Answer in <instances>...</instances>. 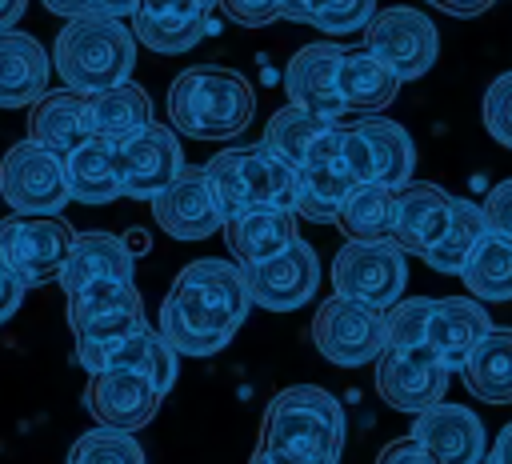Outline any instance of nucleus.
<instances>
[{"label":"nucleus","mask_w":512,"mask_h":464,"mask_svg":"<svg viewBox=\"0 0 512 464\" xmlns=\"http://www.w3.org/2000/svg\"><path fill=\"white\" fill-rule=\"evenodd\" d=\"M248 308L252 292L240 264L192 260L176 272L160 304V332L180 356H216L220 348H228Z\"/></svg>","instance_id":"obj_1"},{"label":"nucleus","mask_w":512,"mask_h":464,"mask_svg":"<svg viewBox=\"0 0 512 464\" xmlns=\"http://www.w3.org/2000/svg\"><path fill=\"white\" fill-rule=\"evenodd\" d=\"M340 452V400L320 384H292L268 400L248 464H340Z\"/></svg>","instance_id":"obj_2"},{"label":"nucleus","mask_w":512,"mask_h":464,"mask_svg":"<svg viewBox=\"0 0 512 464\" xmlns=\"http://www.w3.org/2000/svg\"><path fill=\"white\" fill-rule=\"evenodd\" d=\"M136 32L116 20V16H100V12H84L72 16L52 44V68L64 80V88L96 96L104 88H116L132 76L136 68Z\"/></svg>","instance_id":"obj_3"},{"label":"nucleus","mask_w":512,"mask_h":464,"mask_svg":"<svg viewBox=\"0 0 512 464\" xmlns=\"http://www.w3.org/2000/svg\"><path fill=\"white\" fill-rule=\"evenodd\" d=\"M252 84L220 64H192L168 88V120L192 140H228L252 124Z\"/></svg>","instance_id":"obj_4"},{"label":"nucleus","mask_w":512,"mask_h":464,"mask_svg":"<svg viewBox=\"0 0 512 464\" xmlns=\"http://www.w3.org/2000/svg\"><path fill=\"white\" fill-rule=\"evenodd\" d=\"M68 328L76 340V364L88 372H104L112 352L148 328L144 300L128 280H100L68 296Z\"/></svg>","instance_id":"obj_5"},{"label":"nucleus","mask_w":512,"mask_h":464,"mask_svg":"<svg viewBox=\"0 0 512 464\" xmlns=\"http://www.w3.org/2000/svg\"><path fill=\"white\" fill-rule=\"evenodd\" d=\"M204 168L224 208V220L268 208L296 212V168L284 156H276L264 140L244 148H224Z\"/></svg>","instance_id":"obj_6"},{"label":"nucleus","mask_w":512,"mask_h":464,"mask_svg":"<svg viewBox=\"0 0 512 464\" xmlns=\"http://www.w3.org/2000/svg\"><path fill=\"white\" fill-rule=\"evenodd\" d=\"M404 248L396 240H348L332 256V288L336 296H348L356 304L388 312L396 300H404L408 264Z\"/></svg>","instance_id":"obj_7"},{"label":"nucleus","mask_w":512,"mask_h":464,"mask_svg":"<svg viewBox=\"0 0 512 464\" xmlns=\"http://www.w3.org/2000/svg\"><path fill=\"white\" fill-rule=\"evenodd\" d=\"M312 344L340 368L376 364L388 348V316L348 296H328L312 316Z\"/></svg>","instance_id":"obj_8"},{"label":"nucleus","mask_w":512,"mask_h":464,"mask_svg":"<svg viewBox=\"0 0 512 464\" xmlns=\"http://www.w3.org/2000/svg\"><path fill=\"white\" fill-rule=\"evenodd\" d=\"M76 236L80 232L60 216H20V212H12L8 220H0V256L24 280V288H40V284L60 280Z\"/></svg>","instance_id":"obj_9"},{"label":"nucleus","mask_w":512,"mask_h":464,"mask_svg":"<svg viewBox=\"0 0 512 464\" xmlns=\"http://www.w3.org/2000/svg\"><path fill=\"white\" fill-rule=\"evenodd\" d=\"M0 196L20 216H56L72 200L64 156L36 140H16L0 160Z\"/></svg>","instance_id":"obj_10"},{"label":"nucleus","mask_w":512,"mask_h":464,"mask_svg":"<svg viewBox=\"0 0 512 464\" xmlns=\"http://www.w3.org/2000/svg\"><path fill=\"white\" fill-rule=\"evenodd\" d=\"M364 48L380 64H388L400 80H416L436 64L440 36H436V24L428 12L392 4V8H376V16L368 20Z\"/></svg>","instance_id":"obj_11"},{"label":"nucleus","mask_w":512,"mask_h":464,"mask_svg":"<svg viewBox=\"0 0 512 464\" xmlns=\"http://www.w3.org/2000/svg\"><path fill=\"white\" fill-rule=\"evenodd\" d=\"M352 188L356 176L344 160V128L328 124L324 136L296 164V216L312 224H332L340 220V208L352 196Z\"/></svg>","instance_id":"obj_12"},{"label":"nucleus","mask_w":512,"mask_h":464,"mask_svg":"<svg viewBox=\"0 0 512 464\" xmlns=\"http://www.w3.org/2000/svg\"><path fill=\"white\" fill-rule=\"evenodd\" d=\"M344 160H348L356 184L404 188L412 180L416 144H412V136L396 120L368 116V120L344 128Z\"/></svg>","instance_id":"obj_13"},{"label":"nucleus","mask_w":512,"mask_h":464,"mask_svg":"<svg viewBox=\"0 0 512 464\" xmlns=\"http://www.w3.org/2000/svg\"><path fill=\"white\" fill-rule=\"evenodd\" d=\"M452 368L432 352V344L412 348H384L376 360V392L396 412H424L444 400Z\"/></svg>","instance_id":"obj_14"},{"label":"nucleus","mask_w":512,"mask_h":464,"mask_svg":"<svg viewBox=\"0 0 512 464\" xmlns=\"http://www.w3.org/2000/svg\"><path fill=\"white\" fill-rule=\"evenodd\" d=\"M240 272H244V284L252 292V304H260L268 312H296L320 288L316 248L308 240H300V236L284 252H276L272 260L240 264Z\"/></svg>","instance_id":"obj_15"},{"label":"nucleus","mask_w":512,"mask_h":464,"mask_svg":"<svg viewBox=\"0 0 512 464\" xmlns=\"http://www.w3.org/2000/svg\"><path fill=\"white\" fill-rule=\"evenodd\" d=\"M180 132L168 124H144L132 136L116 140V156H120V172H124V196L128 200H156L184 168V152H180Z\"/></svg>","instance_id":"obj_16"},{"label":"nucleus","mask_w":512,"mask_h":464,"mask_svg":"<svg viewBox=\"0 0 512 464\" xmlns=\"http://www.w3.org/2000/svg\"><path fill=\"white\" fill-rule=\"evenodd\" d=\"M152 220L172 240H208L224 232V208L208 180V168H180V176L152 200Z\"/></svg>","instance_id":"obj_17"},{"label":"nucleus","mask_w":512,"mask_h":464,"mask_svg":"<svg viewBox=\"0 0 512 464\" xmlns=\"http://www.w3.org/2000/svg\"><path fill=\"white\" fill-rule=\"evenodd\" d=\"M340 60H344V44H336V40L304 44L284 68L288 104L316 120L336 124L348 112L344 96H340Z\"/></svg>","instance_id":"obj_18"},{"label":"nucleus","mask_w":512,"mask_h":464,"mask_svg":"<svg viewBox=\"0 0 512 464\" xmlns=\"http://www.w3.org/2000/svg\"><path fill=\"white\" fill-rule=\"evenodd\" d=\"M160 388L148 376L136 372H120V368H104V372H88V388H84V408L100 428H116V432H140L156 408H160Z\"/></svg>","instance_id":"obj_19"},{"label":"nucleus","mask_w":512,"mask_h":464,"mask_svg":"<svg viewBox=\"0 0 512 464\" xmlns=\"http://www.w3.org/2000/svg\"><path fill=\"white\" fill-rule=\"evenodd\" d=\"M216 4L220 0H140L132 12V32L144 48L160 56H176L200 44Z\"/></svg>","instance_id":"obj_20"},{"label":"nucleus","mask_w":512,"mask_h":464,"mask_svg":"<svg viewBox=\"0 0 512 464\" xmlns=\"http://www.w3.org/2000/svg\"><path fill=\"white\" fill-rule=\"evenodd\" d=\"M412 436L436 456V464H480L488 456V436L476 412L464 404H432L416 412Z\"/></svg>","instance_id":"obj_21"},{"label":"nucleus","mask_w":512,"mask_h":464,"mask_svg":"<svg viewBox=\"0 0 512 464\" xmlns=\"http://www.w3.org/2000/svg\"><path fill=\"white\" fill-rule=\"evenodd\" d=\"M452 200L440 184L432 180H408L404 188H396V224H392V240L408 252V256H428L440 236L448 232L452 220Z\"/></svg>","instance_id":"obj_22"},{"label":"nucleus","mask_w":512,"mask_h":464,"mask_svg":"<svg viewBox=\"0 0 512 464\" xmlns=\"http://www.w3.org/2000/svg\"><path fill=\"white\" fill-rule=\"evenodd\" d=\"M488 332H492V320L484 304L472 296H444V300H432L428 308V344L452 372L468 364V356Z\"/></svg>","instance_id":"obj_23"},{"label":"nucleus","mask_w":512,"mask_h":464,"mask_svg":"<svg viewBox=\"0 0 512 464\" xmlns=\"http://www.w3.org/2000/svg\"><path fill=\"white\" fill-rule=\"evenodd\" d=\"M92 136H96L92 132V108H88V96L84 92L56 88V92H44L28 108V140L52 148L56 156L76 152Z\"/></svg>","instance_id":"obj_24"},{"label":"nucleus","mask_w":512,"mask_h":464,"mask_svg":"<svg viewBox=\"0 0 512 464\" xmlns=\"http://www.w3.org/2000/svg\"><path fill=\"white\" fill-rule=\"evenodd\" d=\"M48 92V52L28 32H0V108H32Z\"/></svg>","instance_id":"obj_25"},{"label":"nucleus","mask_w":512,"mask_h":464,"mask_svg":"<svg viewBox=\"0 0 512 464\" xmlns=\"http://www.w3.org/2000/svg\"><path fill=\"white\" fill-rule=\"evenodd\" d=\"M132 248L112 236V232H80L76 244H72V256L60 272V288L64 296H76L80 288L88 284H100V280H128L132 284Z\"/></svg>","instance_id":"obj_26"},{"label":"nucleus","mask_w":512,"mask_h":464,"mask_svg":"<svg viewBox=\"0 0 512 464\" xmlns=\"http://www.w3.org/2000/svg\"><path fill=\"white\" fill-rule=\"evenodd\" d=\"M64 172H68L72 200L112 204V200L124 196V172H120L116 140H108V136H92L88 144H80L76 152H68L64 156Z\"/></svg>","instance_id":"obj_27"},{"label":"nucleus","mask_w":512,"mask_h":464,"mask_svg":"<svg viewBox=\"0 0 512 464\" xmlns=\"http://www.w3.org/2000/svg\"><path fill=\"white\" fill-rule=\"evenodd\" d=\"M296 240V212L268 208V212H244L224 220V244L236 256V264H260L284 252Z\"/></svg>","instance_id":"obj_28"},{"label":"nucleus","mask_w":512,"mask_h":464,"mask_svg":"<svg viewBox=\"0 0 512 464\" xmlns=\"http://www.w3.org/2000/svg\"><path fill=\"white\" fill-rule=\"evenodd\" d=\"M400 92V76L380 64L364 44L360 48H344V60H340V96H344V108H356V112H380L396 100Z\"/></svg>","instance_id":"obj_29"},{"label":"nucleus","mask_w":512,"mask_h":464,"mask_svg":"<svg viewBox=\"0 0 512 464\" xmlns=\"http://www.w3.org/2000/svg\"><path fill=\"white\" fill-rule=\"evenodd\" d=\"M464 388L484 404H512V328H492L468 356Z\"/></svg>","instance_id":"obj_30"},{"label":"nucleus","mask_w":512,"mask_h":464,"mask_svg":"<svg viewBox=\"0 0 512 464\" xmlns=\"http://www.w3.org/2000/svg\"><path fill=\"white\" fill-rule=\"evenodd\" d=\"M88 108H92V132L108 140H124L136 128L152 124V100L136 80H124L116 88L88 96Z\"/></svg>","instance_id":"obj_31"},{"label":"nucleus","mask_w":512,"mask_h":464,"mask_svg":"<svg viewBox=\"0 0 512 464\" xmlns=\"http://www.w3.org/2000/svg\"><path fill=\"white\" fill-rule=\"evenodd\" d=\"M340 232L348 240H392L396 224V188L388 184H356L340 208Z\"/></svg>","instance_id":"obj_32"},{"label":"nucleus","mask_w":512,"mask_h":464,"mask_svg":"<svg viewBox=\"0 0 512 464\" xmlns=\"http://www.w3.org/2000/svg\"><path fill=\"white\" fill-rule=\"evenodd\" d=\"M180 352L164 340V332L160 328H144V332H136V336H128L116 352H112V360H108V368H120V372H136V376H148L160 392H168L172 384H176V368H180V360H176Z\"/></svg>","instance_id":"obj_33"},{"label":"nucleus","mask_w":512,"mask_h":464,"mask_svg":"<svg viewBox=\"0 0 512 464\" xmlns=\"http://www.w3.org/2000/svg\"><path fill=\"white\" fill-rule=\"evenodd\" d=\"M488 236V220H484V208L472 204V200H452V220H448V232L440 236V244L424 256L428 268L436 272H464V264L472 260V252L480 248V240Z\"/></svg>","instance_id":"obj_34"},{"label":"nucleus","mask_w":512,"mask_h":464,"mask_svg":"<svg viewBox=\"0 0 512 464\" xmlns=\"http://www.w3.org/2000/svg\"><path fill=\"white\" fill-rule=\"evenodd\" d=\"M476 300H512V240L488 232L460 272Z\"/></svg>","instance_id":"obj_35"},{"label":"nucleus","mask_w":512,"mask_h":464,"mask_svg":"<svg viewBox=\"0 0 512 464\" xmlns=\"http://www.w3.org/2000/svg\"><path fill=\"white\" fill-rule=\"evenodd\" d=\"M324 128H328V120H316V116H308V112L284 104L280 112H272V120H268V128H264V144L296 168V164L304 160V152L324 136Z\"/></svg>","instance_id":"obj_36"},{"label":"nucleus","mask_w":512,"mask_h":464,"mask_svg":"<svg viewBox=\"0 0 512 464\" xmlns=\"http://www.w3.org/2000/svg\"><path fill=\"white\" fill-rule=\"evenodd\" d=\"M64 464H144V448L132 432L116 428H88L72 440Z\"/></svg>","instance_id":"obj_37"},{"label":"nucleus","mask_w":512,"mask_h":464,"mask_svg":"<svg viewBox=\"0 0 512 464\" xmlns=\"http://www.w3.org/2000/svg\"><path fill=\"white\" fill-rule=\"evenodd\" d=\"M428 308H432V296H404V300H396L384 312L388 316V348L428 344Z\"/></svg>","instance_id":"obj_38"},{"label":"nucleus","mask_w":512,"mask_h":464,"mask_svg":"<svg viewBox=\"0 0 512 464\" xmlns=\"http://www.w3.org/2000/svg\"><path fill=\"white\" fill-rule=\"evenodd\" d=\"M376 16V0H320L312 28L328 32V36H348L368 28V20Z\"/></svg>","instance_id":"obj_39"},{"label":"nucleus","mask_w":512,"mask_h":464,"mask_svg":"<svg viewBox=\"0 0 512 464\" xmlns=\"http://www.w3.org/2000/svg\"><path fill=\"white\" fill-rule=\"evenodd\" d=\"M484 128L496 144L512 148V72H500L484 92Z\"/></svg>","instance_id":"obj_40"},{"label":"nucleus","mask_w":512,"mask_h":464,"mask_svg":"<svg viewBox=\"0 0 512 464\" xmlns=\"http://www.w3.org/2000/svg\"><path fill=\"white\" fill-rule=\"evenodd\" d=\"M484 220H488V232H496V236H504V240H512V176L508 180H500L496 188H488V196H484Z\"/></svg>","instance_id":"obj_41"},{"label":"nucleus","mask_w":512,"mask_h":464,"mask_svg":"<svg viewBox=\"0 0 512 464\" xmlns=\"http://www.w3.org/2000/svg\"><path fill=\"white\" fill-rule=\"evenodd\" d=\"M220 4L244 28H264V24L280 20V0H220Z\"/></svg>","instance_id":"obj_42"},{"label":"nucleus","mask_w":512,"mask_h":464,"mask_svg":"<svg viewBox=\"0 0 512 464\" xmlns=\"http://www.w3.org/2000/svg\"><path fill=\"white\" fill-rule=\"evenodd\" d=\"M376 464H436V456L416 440V436H404V440H392L380 448Z\"/></svg>","instance_id":"obj_43"},{"label":"nucleus","mask_w":512,"mask_h":464,"mask_svg":"<svg viewBox=\"0 0 512 464\" xmlns=\"http://www.w3.org/2000/svg\"><path fill=\"white\" fill-rule=\"evenodd\" d=\"M24 280L4 264V256H0V324L4 320H12L16 316V308H20V300H24Z\"/></svg>","instance_id":"obj_44"},{"label":"nucleus","mask_w":512,"mask_h":464,"mask_svg":"<svg viewBox=\"0 0 512 464\" xmlns=\"http://www.w3.org/2000/svg\"><path fill=\"white\" fill-rule=\"evenodd\" d=\"M432 8H440V12H448V16H480V12H488L496 0H428Z\"/></svg>","instance_id":"obj_45"},{"label":"nucleus","mask_w":512,"mask_h":464,"mask_svg":"<svg viewBox=\"0 0 512 464\" xmlns=\"http://www.w3.org/2000/svg\"><path fill=\"white\" fill-rule=\"evenodd\" d=\"M320 0H280V20H292V24H312Z\"/></svg>","instance_id":"obj_46"},{"label":"nucleus","mask_w":512,"mask_h":464,"mask_svg":"<svg viewBox=\"0 0 512 464\" xmlns=\"http://www.w3.org/2000/svg\"><path fill=\"white\" fill-rule=\"evenodd\" d=\"M484 460H488V464H512V424H504V428L496 432V444L488 448Z\"/></svg>","instance_id":"obj_47"},{"label":"nucleus","mask_w":512,"mask_h":464,"mask_svg":"<svg viewBox=\"0 0 512 464\" xmlns=\"http://www.w3.org/2000/svg\"><path fill=\"white\" fill-rule=\"evenodd\" d=\"M136 4L140 0H92V12H100V16H132L136 12Z\"/></svg>","instance_id":"obj_48"},{"label":"nucleus","mask_w":512,"mask_h":464,"mask_svg":"<svg viewBox=\"0 0 512 464\" xmlns=\"http://www.w3.org/2000/svg\"><path fill=\"white\" fill-rule=\"evenodd\" d=\"M44 8L48 12H56V16H84V12H92V0H44Z\"/></svg>","instance_id":"obj_49"},{"label":"nucleus","mask_w":512,"mask_h":464,"mask_svg":"<svg viewBox=\"0 0 512 464\" xmlns=\"http://www.w3.org/2000/svg\"><path fill=\"white\" fill-rule=\"evenodd\" d=\"M24 8H28V0H0V32H12L16 20L24 16Z\"/></svg>","instance_id":"obj_50"}]
</instances>
